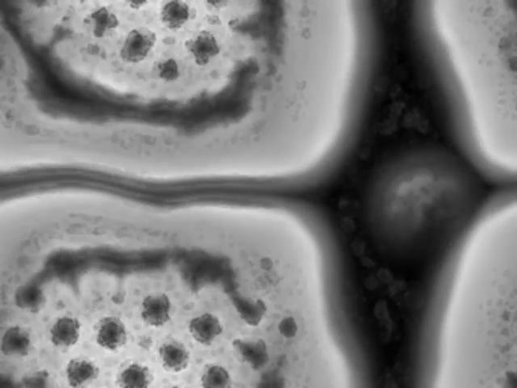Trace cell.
<instances>
[{"mask_svg":"<svg viewBox=\"0 0 517 388\" xmlns=\"http://www.w3.org/2000/svg\"><path fill=\"white\" fill-rule=\"evenodd\" d=\"M167 41L150 17L128 20L102 66L114 77L136 88Z\"/></svg>","mask_w":517,"mask_h":388,"instance_id":"cell-1","label":"cell"},{"mask_svg":"<svg viewBox=\"0 0 517 388\" xmlns=\"http://www.w3.org/2000/svg\"><path fill=\"white\" fill-rule=\"evenodd\" d=\"M279 329L280 332L286 337L294 336L297 330L294 320L291 318L284 319L281 323Z\"/></svg>","mask_w":517,"mask_h":388,"instance_id":"cell-20","label":"cell"},{"mask_svg":"<svg viewBox=\"0 0 517 388\" xmlns=\"http://www.w3.org/2000/svg\"><path fill=\"white\" fill-rule=\"evenodd\" d=\"M231 383L228 371L221 365L198 357L188 379L189 388H226Z\"/></svg>","mask_w":517,"mask_h":388,"instance_id":"cell-16","label":"cell"},{"mask_svg":"<svg viewBox=\"0 0 517 388\" xmlns=\"http://www.w3.org/2000/svg\"><path fill=\"white\" fill-rule=\"evenodd\" d=\"M6 379L16 387L59 388L57 363L43 354Z\"/></svg>","mask_w":517,"mask_h":388,"instance_id":"cell-15","label":"cell"},{"mask_svg":"<svg viewBox=\"0 0 517 388\" xmlns=\"http://www.w3.org/2000/svg\"><path fill=\"white\" fill-rule=\"evenodd\" d=\"M233 304L241 318L250 326H257L267 311L265 303L260 299L253 300L238 295L231 297Z\"/></svg>","mask_w":517,"mask_h":388,"instance_id":"cell-18","label":"cell"},{"mask_svg":"<svg viewBox=\"0 0 517 388\" xmlns=\"http://www.w3.org/2000/svg\"><path fill=\"white\" fill-rule=\"evenodd\" d=\"M232 346L241 359L255 370L268 363L269 355L266 343L262 339L246 341L235 339Z\"/></svg>","mask_w":517,"mask_h":388,"instance_id":"cell-17","label":"cell"},{"mask_svg":"<svg viewBox=\"0 0 517 388\" xmlns=\"http://www.w3.org/2000/svg\"><path fill=\"white\" fill-rule=\"evenodd\" d=\"M43 354L39 323L0 311V374L13 372Z\"/></svg>","mask_w":517,"mask_h":388,"instance_id":"cell-6","label":"cell"},{"mask_svg":"<svg viewBox=\"0 0 517 388\" xmlns=\"http://www.w3.org/2000/svg\"><path fill=\"white\" fill-rule=\"evenodd\" d=\"M198 356L205 354L223 330L217 315L203 308L199 297L191 296L176 328Z\"/></svg>","mask_w":517,"mask_h":388,"instance_id":"cell-12","label":"cell"},{"mask_svg":"<svg viewBox=\"0 0 517 388\" xmlns=\"http://www.w3.org/2000/svg\"><path fill=\"white\" fill-rule=\"evenodd\" d=\"M60 295L59 282L13 281L4 289L0 311L39 323L57 303Z\"/></svg>","mask_w":517,"mask_h":388,"instance_id":"cell-9","label":"cell"},{"mask_svg":"<svg viewBox=\"0 0 517 388\" xmlns=\"http://www.w3.org/2000/svg\"><path fill=\"white\" fill-rule=\"evenodd\" d=\"M88 319L75 289L66 285L57 303L39 322L43 354L58 363L85 347Z\"/></svg>","mask_w":517,"mask_h":388,"instance_id":"cell-3","label":"cell"},{"mask_svg":"<svg viewBox=\"0 0 517 388\" xmlns=\"http://www.w3.org/2000/svg\"><path fill=\"white\" fill-rule=\"evenodd\" d=\"M149 354L162 378L161 388H189L199 356L177 329L156 337Z\"/></svg>","mask_w":517,"mask_h":388,"instance_id":"cell-7","label":"cell"},{"mask_svg":"<svg viewBox=\"0 0 517 388\" xmlns=\"http://www.w3.org/2000/svg\"><path fill=\"white\" fill-rule=\"evenodd\" d=\"M79 8L75 28L83 44L108 54L128 21L119 1H97L80 5Z\"/></svg>","mask_w":517,"mask_h":388,"instance_id":"cell-8","label":"cell"},{"mask_svg":"<svg viewBox=\"0 0 517 388\" xmlns=\"http://www.w3.org/2000/svg\"><path fill=\"white\" fill-rule=\"evenodd\" d=\"M191 297L153 287L121 290L120 301L137 333L156 338L177 328Z\"/></svg>","mask_w":517,"mask_h":388,"instance_id":"cell-2","label":"cell"},{"mask_svg":"<svg viewBox=\"0 0 517 388\" xmlns=\"http://www.w3.org/2000/svg\"><path fill=\"white\" fill-rule=\"evenodd\" d=\"M162 378L149 354L134 350L109 365L107 388H161Z\"/></svg>","mask_w":517,"mask_h":388,"instance_id":"cell-11","label":"cell"},{"mask_svg":"<svg viewBox=\"0 0 517 388\" xmlns=\"http://www.w3.org/2000/svg\"><path fill=\"white\" fill-rule=\"evenodd\" d=\"M155 1L124 0L119 3L126 17L130 20L149 17Z\"/></svg>","mask_w":517,"mask_h":388,"instance_id":"cell-19","label":"cell"},{"mask_svg":"<svg viewBox=\"0 0 517 388\" xmlns=\"http://www.w3.org/2000/svg\"><path fill=\"white\" fill-rule=\"evenodd\" d=\"M85 347L109 365L136 348L138 333L120 301L88 312Z\"/></svg>","mask_w":517,"mask_h":388,"instance_id":"cell-4","label":"cell"},{"mask_svg":"<svg viewBox=\"0 0 517 388\" xmlns=\"http://www.w3.org/2000/svg\"><path fill=\"white\" fill-rule=\"evenodd\" d=\"M197 85L175 42L167 41L145 70L136 89L155 98L175 99L194 92Z\"/></svg>","mask_w":517,"mask_h":388,"instance_id":"cell-5","label":"cell"},{"mask_svg":"<svg viewBox=\"0 0 517 388\" xmlns=\"http://www.w3.org/2000/svg\"><path fill=\"white\" fill-rule=\"evenodd\" d=\"M150 18L167 41H175L201 21L199 1H155Z\"/></svg>","mask_w":517,"mask_h":388,"instance_id":"cell-13","label":"cell"},{"mask_svg":"<svg viewBox=\"0 0 517 388\" xmlns=\"http://www.w3.org/2000/svg\"><path fill=\"white\" fill-rule=\"evenodd\" d=\"M175 42L197 84L202 71L220 53L221 47L217 37L200 22Z\"/></svg>","mask_w":517,"mask_h":388,"instance_id":"cell-14","label":"cell"},{"mask_svg":"<svg viewBox=\"0 0 517 388\" xmlns=\"http://www.w3.org/2000/svg\"><path fill=\"white\" fill-rule=\"evenodd\" d=\"M109 364L86 347L57 363L59 388H107Z\"/></svg>","mask_w":517,"mask_h":388,"instance_id":"cell-10","label":"cell"}]
</instances>
